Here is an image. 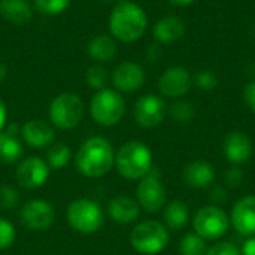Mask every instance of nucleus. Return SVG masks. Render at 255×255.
I'll return each instance as SVG.
<instances>
[{"instance_id": "nucleus-1", "label": "nucleus", "mask_w": 255, "mask_h": 255, "mask_svg": "<svg viewBox=\"0 0 255 255\" xmlns=\"http://www.w3.org/2000/svg\"><path fill=\"white\" fill-rule=\"evenodd\" d=\"M78 172L87 178H100L115 166V152L112 143L100 136L87 139L75 155Z\"/></svg>"}, {"instance_id": "nucleus-2", "label": "nucleus", "mask_w": 255, "mask_h": 255, "mask_svg": "<svg viewBox=\"0 0 255 255\" xmlns=\"http://www.w3.org/2000/svg\"><path fill=\"white\" fill-rule=\"evenodd\" d=\"M148 27L145 10L134 1L120 0L109 15L111 34L126 43L139 40Z\"/></svg>"}, {"instance_id": "nucleus-3", "label": "nucleus", "mask_w": 255, "mask_h": 255, "mask_svg": "<svg viewBox=\"0 0 255 255\" xmlns=\"http://www.w3.org/2000/svg\"><path fill=\"white\" fill-rule=\"evenodd\" d=\"M115 167L126 179H142L152 169V152L145 143L130 140L115 154Z\"/></svg>"}, {"instance_id": "nucleus-4", "label": "nucleus", "mask_w": 255, "mask_h": 255, "mask_svg": "<svg viewBox=\"0 0 255 255\" xmlns=\"http://www.w3.org/2000/svg\"><path fill=\"white\" fill-rule=\"evenodd\" d=\"M69 226L81 235H93L105 224V212L102 206L91 199H76L69 203L66 211Z\"/></svg>"}, {"instance_id": "nucleus-5", "label": "nucleus", "mask_w": 255, "mask_h": 255, "mask_svg": "<svg viewBox=\"0 0 255 255\" xmlns=\"http://www.w3.org/2000/svg\"><path fill=\"white\" fill-rule=\"evenodd\" d=\"M90 114L99 126L112 127L123 120L126 114V100L117 90H99L91 99Z\"/></svg>"}, {"instance_id": "nucleus-6", "label": "nucleus", "mask_w": 255, "mask_h": 255, "mask_svg": "<svg viewBox=\"0 0 255 255\" xmlns=\"http://www.w3.org/2000/svg\"><path fill=\"white\" fill-rule=\"evenodd\" d=\"M170 242L169 230L158 221H143L137 224L130 235V244L142 255H155L163 253Z\"/></svg>"}, {"instance_id": "nucleus-7", "label": "nucleus", "mask_w": 255, "mask_h": 255, "mask_svg": "<svg viewBox=\"0 0 255 255\" xmlns=\"http://www.w3.org/2000/svg\"><path fill=\"white\" fill-rule=\"evenodd\" d=\"M84 114V102L73 93H61L49 105V120L60 130L75 128L82 121Z\"/></svg>"}, {"instance_id": "nucleus-8", "label": "nucleus", "mask_w": 255, "mask_h": 255, "mask_svg": "<svg viewBox=\"0 0 255 255\" xmlns=\"http://www.w3.org/2000/svg\"><path fill=\"white\" fill-rule=\"evenodd\" d=\"M230 227V218L218 206H203L193 218V229L196 235L205 241H217L223 238Z\"/></svg>"}, {"instance_id": "nucleus-9", "label": "nucleus", "mask_w": 255, "mask_h": 255, "mask_svg": "<svg viewBox=\"0 0 255 255\" xmlns=\"http://www.w3.org/2000/svg\"><path fill=\"white\" fill-rule=\"evenodd\" d=\"M166 188L160 179V173L158 170H155L154 167L151 169V172L140 179V182L137 184L136 188V199L140 208H143L146 212L155 214L158 211H161V208H164L166 205Z\"/></svg>"}, {"instance_id": "nucleus-10", "label": "nucleus", "mask_w": 255, "mask_h": 255, "mask_svg": "<svg viewBox=\"0 0 255 255\" xmlns=\"http://www.w3.org/2000/svg\"><path fill=\"white\" fill-rule=\"evenodd\" d=\"M19 218L25 229L34 232H43L52 226L55 220V209L49 202L34 199L22 206Z\"/></svg>"}, {"instance_id": "nucleus-11", "label": "nucleus", "mask_w": 255, "mask_h": 255, "mask_svg": "<svg viewBox=\"0 0 255 255\" xmlns=\"http://www.w3.org/2000/svg\"><path fill=\"white\" fill-rule=\"evenodd\" d=\"M166 112V103L161 97L155 94H145L136 102L133 115L140 127L155 128L163 123Z\"/></svg>"}, {"instance_id": "nucleus-12", "label": "nucleus", "mask_w": 255, "mask_h": 255, "mask_svg": "<svg viewBox=\"0 0 255 255\" xmlns=\"http://www.w3.org/2000/svg\"><path fill=\"white\" fill-rule=\"evenodd\" d=\"M193 85V76L188 69L182 66H173L163 72L158 79V90L166 97H182Z\"/></svg>"}, {"instance_id": "nucleus-13", "label": "nucleus", "mask_w": 255, "mask_h": 255, "mask_svg": "<svg viewBox=\"0 0 255 255\" xmlns=\"http://www.w3.org/2000/svg\"><path fill=\"white\" fill-rule=\"evenodd\" d=\"M49 178V166L40 157L24 158L16 169V181L27 190L42 187Z\"/></svg>"}, {"instance_id": "nucleus-14", "label": "nucleus", "mask_w": 255, "mask_h": 255, "mask_svg": "<svg viewBox=\"0 0 255 255\" xmlns=\"http://www.w3.org/2000/svg\"><path fill=\"white\" fill-rule=\"evenodd\" d=\"M145 70L140 64L124 61L118 64L112 73V84L118 93H134L145 84Z\"/></svg>"}, {"instance_id": "nucleus-15", "label": "nucleus", "mask_w": 255, "mask_h": 255, "mask_svg": "<svg viewBox=\"0 0 255 255\" xmlns=\"http://www.w3.org/2000/svg\"><path fill=\"white\" fill-rule=\"evenodd\" d=\"M230 223L239 235L248 238L255 236V194L238 200L232 211Z\"/></svg>"}, {"instance_id": "nucleus-16", "label": "nucleus", "mask_w": 255, "mask_h": 255, "mask_svg": "<svg viewBox=\"0 0 255 255\" xmlns=\"http://www.w3.org/2000/svg\"><path fill=\"white\" fill-rule=\"evenodd\" d=\"M224 155L233 166L247 164L253 157V142L244 131H232L224 140Z\"/></svg>"}, {"instance_id": "nucleus-17", "label": "nucleus", "mask_w": 255, "mask_h": 255, "mask_svg": "<svg viewBox=\"0 0 255 255\" xmlns=\"http://www.w3.org/2000/svg\"><path fill=\"white\" fill-rule=\"evenodd\" d=\"M21 137L31 148H45L52 145L55 131L46 121L30 120L21 128Z\"/></svg>"}, {"instance_id": "nucleus-18", "label": "nucleus", "mask_w": 255, "mask_h": 255, "mask_svg": "<svg viewBox=\"0 0 255 255\" xmlns=\"http://www.w3.org/2000/svg\"><path fill=\"white\" fill-rule=\"evenodd\" d=\"M140 206L137 200L120 194L109 200L108 203V215L117 224H131L139 218Z\"/></svg>"}, {"instance_id": "nucleus-19", "label": "nucleus", "mask_w": 255, "mask_h": 255, "mask_svg": "<svg viewBox=\"0 0 255 255\" xmlns=\"http://www.w3.org/2000/svg\"><path fill=\"white\" fill-rule=\"evenodd\" d=\"M184 181L188 187L196 190L209 188L215 181V169L205 160H196L184 169Z\"/></svg>"}, {"instance_id": "nucleus-20", "label": "nucleus", "mask_w": 255, "mask_h": 255, "mask_svg": "<svg viewBox=\"0 0 255 255\" xmlns=\"http://www.w3.org/2000/svg\"><path fill=\"white\" fill-rule=\"evenodd\" d=\"M18 131V126L12 124L0 133V161L4 164H13L22 158L24 146Z\"/></svg>"}, {"instance_id": "nucleus-21", "label": "nucleus", "mask_w": 255, "mask_h": 255, "mask_svg": "<svg viewBox=\"0 0 255 255\" xmlns=\"http://www.w3.org/2000/svg\"><path fill=\"white\" fill-rule=\"evenodd\" d=\"M185 34V22L179 16H164L152 27V36L160 45H169Z\"/></svg>"}, {"instance_id": "nucleus-22", "label": "nucleus", "mask_w": 255, "mask_h": 255, "mask_svg": "<svg viewBox=\"0 0 255 255\" xmlns=\"http://www.w3.org/2000/svg\"><path fill=\"white\" fill-rule=\"evenodd\" d=\"M0 15L13 25H25L33 18L28 0H0Z\"/></svg>"}, {"instance_id": "nucleus-23", "label": "nucleus", "mask_w": 255, "mask_h": 255, "mask_svg": "<svg viewBox=\"0 0 255 255\" xmlns=\"http://www.w3.org/2000/svg\"><path fill=\"white\" fill-rule=\"evenodd\" d=\"M88 55L96 63H108L117 55V43L108 34H99L88 43Z\"/></svg>"}, {"instance_id": "nucleus-24", "label": "nucleus", "mask_w": 255, "mask_h": 255, "mask_svg": "<svg viewBox=\"0 0 255 255\" xmlns=\"http://www.w3.org/2000/svg\"><path fill=\"white\" fill-rule=\"evenodd\" d=\"M190 214H188V206L181 202V200H173L170 202L166 209H164V224L167 229L179 232L185 229L188 224Z\"/></svg>"}, {"instance_id": "nucleus-25", "label": "nucleus", "mask_w": 255, "mask_h": 255, "mask_svg": "<svg viewBox=\"0 0 255 255\" xmlns=\"http://www.w3.org/2000/svg\"><path fill=\"white\" fill-rule=\"evenodd\" d=\"M70 158H72V151L69 145L60 142V143H54L49 146L45 161L52 169H63L69 164Z\"/></svg>"}, {"instance_id": "nucleus-26", "label": "nucleus", "mask_w": 255, "mask_h": 255, "mask_svg": "<svg viewBox=\"0 0 255 255\" xmlns=\"http://www.w3.org/2000/svg\"><path fill=\"white\" fill-rule=\"evenodd\" d=\"M206 253H208L206 241L196 233L185 235L179 242L181 255H206Z\"/></svg>"}, {"instance_id": "nucleus-27", "label": "nucleus", "mask_w": 255, "mask_h": 255, "mask_svg": "<svg viewBox=\"0 0 255 255\" xmlns=\"http://www.w3.org/2000/svg\"><path fill=\"white\" fill-rule=\"evenodd\" d=\"M85 81H87L90 88L99 91V90L106 88V84L109 81V73H108V70L103 66L93 64V66L88 67V70L85 73Z\"/></svg>"}, {"instance_id": "nucleus-28", "label": "nucleus", "mask_w": 255, "mask_h": 255, "mask_svg": "<svg viewBox=\"0 0 255 255\" xmlns=\"http://www.w3.org/2000/svg\"><path fill=\"white\" fill-rule=\"evenodd\" d=\"M72 0H33V6L37 12L43 15H60L63 13L69 6Z\"/></svg>"}, {"instance_id": "nucleus-29", "label": "nucleus", "mask_w": 255, "mask_h": 255, "mask_svg": "<svg viewBox=\"0 0 255 255\" xmlns=\"http://www.w3.org/2000/svg\"><path fill=\"white\" fill-rule=\"evenodd\" d=\"M169 114L178 123H190L196 115V108L188 100H178L170 106Z\"/></svg>"}, {"instance_id": "nucleus-30", "label": "nucleus", "mask_w": 255, "mask_h": 255, "mask_svg": "<svg viewBox=\"0 0 255 255\" xmlns=\"http://www.w3.org/2000/svg\"><path fill=\"white\" fill-rule=\"evenodd\" d=\"M16 238V232L15 227L10 221L0 218V251L9 248Z\"/></svg>"}, {"instance_id": "nucleus-31", "label": "nucleus", "mask_w": 255, "mask_h": 255, "mask_svg": "<svg viewBox=\"0 0 255 255\" xmlns=\"http://www.w3.org/2000/svg\"><path fill=\"white\" fill-rule=\"evenodd\" d=\"M194 82L200 90L205 91H211L214 88H217L218 85V78L212 70H202L194 76Z\"/></svg>"}, {"instance_id": "nucleus-32", "label": "nucleus", "mask_w": 255, "mask_h": 255, "mask_svg": "<svg viewBox=\"0 0 255 255\" xmlns=\"http://www.w3.org/2000/svg\"><path fill=\"white\" fill-rule=\"evenodd\" d=\"M18 191L9 185H1L0 187V208L3 209H10L18 203Z\"/></svg>"}, {"instance_id": "nucleus-33", "label": "nucleus", "mask_w": 255, "mask_h": 255, "mask_svg": "<svg viewBox=\"0 0 255 255\" xmlns=\"http://www.w3.org/2000/svg\"><path fill=\"white\" fill-rule=\"evenodd\" d=\"M244 172L239 166H232L230 169L226 170L224 175V182L229 188H239L244 182Z\"/></svg>"}, {"instance_id": "nucleus-34", "label": "nucleus", "mask_w": 255, "mask_h": 255, "mask_svg": "<svg viewBox=\"0 0 255 255\" xmlns=\"http://www.w3.org/2000/svg\"><path fill=\"white\" fill-rule=\"evenodd\" d=\"M206 255H242V251L232 242H220L211 247Z\"/></svg>"}, {"instance_id": "nucleus-35", "label": "nucleus", "mask_w": 255, "mask_h": 255, "mask_svg": "<svg viewBox=\"0 0 255 255\" xmlns=\"http://www.w3.org/2000/svg\"><path fill=\"white\" fill-rule=\"evenodd\" d=\"M244 100L248 105V108L255 114V81L250 82L244 90Z\"/></svg>"}, {"instance_id": "nucleus-36", "label": "nucleus", "mask_w": 255, "mask_h": 255, "mask_svg": "<svg viewBox=\"0 0 255 255\" xmlns=\"http://www.w3.org/2000/svg\"><path fill=\"white\" fill-rule=\"evenodd\" d=\"M227 197H229V193L226 190V187H221V185H215L211 191V199L218 203V205H223L227 202Z\"/></svg>"}, {"instance_id": "nucleus-37", "label": "nucleus", "mask_w": 255, "mask_h": 255, "mask_svg": "<svg viewBox=\"0 0 255 255\" xmlns=\"http://www.w3.org/2000/svg\"><path fill=\"white\" fill-rule=\"evenodd\" d=\"M161 48H160V43H154L151 45L148 49H146V60L149 63H157L160 58H161Z\"/></svg>"}, {"instance_id": "nucleus-38", "label": "nucleus", "mask_w": 255, "mask_h": 255, "mask_svg": "<svg viewBox=\"0 0 255 255\" xmlns=\"http://www.w3.org/2000/svg\"><path fill=\"white\" fill-rule=\"evenodd\" d=\"M242 255H255V236L250 238L244 247H242Z\"/></svg>"}, {"instance_id": "nucleus-39", "label": "nucleus", "mask_w": 255, "mask_h": 255, "mask_svg": "<svg viewBox=\"0 0 255 255\" xmlns=\"http://www.w3.org/2000/svg\"><path fill=\"white\" fill-rule=\"evenodd\" d=\"M6 118H7V111H6V106H4L3 100L0 99V133L4 130V126H6Z\"/></svg>"}, {"instance_id": "nucleus-40", "label": "nucleus", "mask_w": 255, "mask_h": 255, "mask_svg": "<svg viewBox=\"0 0 255 255\" xmlns=\"http://www.w3.org/2000/svg\"><path fill=\"white\" fill-rule=\"evenodd\" d=\"M172 4L175 6H190L191 3H194L196 0H169Z\"/></svg>"}, {"instance_id": "nucleus-41", "label": "nucleus", "mask_w": 255, "mask_h": 255, "mask_svg": "<svg viewBox=\"0 0 255 255\" xmlns=\"http://www.w3.org/2000/svg\"><path fill=\"white\" fill-rule=\"evenodd\" d=\"M6 75H7V69L6 66L0 61V82H3L6 79Z\"/></svg>"}, {"instance_id": "nucleus-42", "label": "nucleus", "mask_w": 255, "mask_h": 255, "mask_svg": "<svg viewBox=\"0 0 255 255\" xmlns=\"http://www.w3.org/2000/svg\"><path fill=\"white\" fill-rule=\"evenodd\" d=\"M100 1H103V3H111V1H115V0H100Z\"/></svg>"}]
</instances>
